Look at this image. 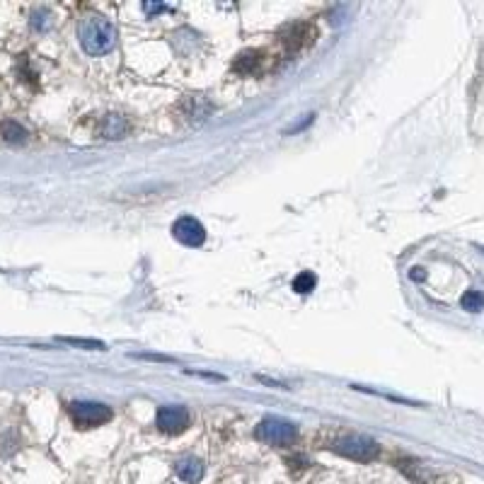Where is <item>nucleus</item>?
I'll return each mask as SVG.
<instances>
[{"label": "nucleus", "mask_w": 484, "mask_h": 484, "mask_svg": "<svg viewBox=\"0 0 484 484\" xmlns=\"http://www.w3.org/2000/svg\"><path fill=\"white\" fill-rule=\"evenodd\" d=\"M78 39L85 54L90 56H104L117 46V27L102 15H85L78 25Z\"/></svg>", "instance_id": "1"}, {"label": "nucleus", "mask_w": 484, "mask_h": 484, "mask_svg": "<svg viewBox=\"0 0 484 484\" xmlns=\"http://www.w3.org/2000/svg\"><path fill=\"white\" fill-rule=\"evenodd\" d=\"M254 436L267 445H291L298 438V426L281 416H264L254 429Z\"/></svg>", "instance_id": "2"}, {"label": "nucleus", "mask_w": 484, "mask_h": 484, "mask_svg": "<svg viewBox=\"0 0 484 484\" xmlns=\"http://www.w3.org/2000/svg\"><path fill=\"white\" fill-rule=\"evenodd\" d=\"M68 414L78 429H94L112 421V410L102 402H70Z\"/></svg>", "instance_id": "3"}, {"label": "nucleus", "mask_w": 484, "mask_h": 484, "mask_svg": "<svg viewBox=\"0 0 484 484\" xmlns=\"http://www.w3.org/2000/svg\"><path fill=\"white\" fill-rule=\"evenodd\" d=\"M334 453L344 455L349 460H356V463H371L373 458H378V443L368 436H361V434H354V436H344L339 438L334 445Z\"/></svg>", "instance_id": "4"}, {"label": "nucleus", "mask_w": 484, "mask_h": 484, "mask_svg": "<svg viewBox=\"0 0 484 484\" xmlns=\"http://www.w3.org/2000/svg\"><path fill=\"white\" fill-rule=\"evenodd\" d=\"M172 237L187 248H201L206 242V228L199 218L194 216H182L172 223Z\"/></svg>", "instance_id": "5"}, {"label": "nucleus", "mask_w": 484, "mask_h": 484, "mask_svg": "<svg viewBox=\"0 0 484 484\" xmlns=\"http://www.w3.org/2000/svg\"><path fill=\"white\" fill-rule=\"evenodd\" d=\"M155 424H158V429L163 431V434L177 436L189 426V412L184 410V407H177V405L160 407L158 416H155Z\"/></svg>", "instance_id": "6"}, {"label": "nucleus", "mask_w": 484, "mask_h": 484, "mask_svg": "<svg viewBox=\"0 0 484 484\" xmlns=\"http://www.w3.org/2000/svg\"><path fill=\"white\" fill-rule=\"evenodd\" d=\"M174 472H177V477L182 479V482L196 484L199 479L203 477V463L199 458H194V455H187V458L174 463Z\"/></svg>", "instance_id": "7"}, {"label": "nucleus", "mask_w": 484, "mask_h": 484, "mask_svg": "<svg viewBox=\"0 0 484 484\" xmlns=\"http://www.w3.org/2000/svg\"><path fill=\"white\" fill-rule=\"evenodd\" d=\"M129 131V124H126V119L121 114H107L102 121V134L104 139H124V134Z\"/></svg>", "instance_id": "8"}, {"label": "nucleus", "mask_w": 484, "mask_h": 484, "mask_svg": "<svg viewBox=\"0 0 484 484\" xmlns=\"http://www.w3.org/2000/svg\"><path fill=\"white\" fill-rule=\"evenodd\" d=\"M0 134H3L6 143H12V145H20L27 141V129L22 124H17L15 119H6V121L0 124Z\"/></svg>", "instance_id": "9"}, {"label": "nucleus", "mask_w": 484, "mask_h": 484, "mask_svg": "<svg viewBox=\"0 0 484 484\" xmlns=\"http://www.w3.org/2000/svg\"><path fill=\"white\" fill-rule=\"evenodd\" d=\"M315 286H317V276L312 272H301L296 279H293V291L301 293V296L315 291Z\"/></svg>", "instance_id": "10"}, {"label": "nucleus", "mask_w": 484, "mask_h": 484, "mask_svg": "<svg viewBox=\"0 0 484 484\" xmlns=\"http://www.w3.org/2000/svg\"><path fill=\"white\" fill-rule=\"evenodd\" d=\"M460 305H463L467 312L484 310V293L482 291H467L463 298H460Z\"/></svg>", "instance_id": "11"}, {"label": "nucleus", "mask_w": 484, "mask_h": 484, "mask_svg": "<svg viewBox=\"0 0 484 484\" xmlns=\"http://www.w3.org/2000/svg\"><path fill=\"white\" fill-rule=\"evenodd\" d=\"M59 341L63 344H70V346H78V349H88V351H104L107 344L104 341H97V339H75V336H59Z\"/></svg>", "instance_id": "12"}, {"label": "nucleus", "mask_w": 484, "mask_h": 484, "mask_svg": "<svg viewBox=\"0 0 484 484\" xmlns=\"http://www.w3.org/2000/svg\"><path fill=\"white\" fill-rule=\"evenodd\" d=\"M30 25H32V30H37V32H46L51 27V12L44 10V8L34 10V12H32Z\"/></svg>", "instance_id": "13"}, {"label": "nucleus", "mask_w": 484, "mask_h": 484, "mask_svg": "<svg viewBox=\"0 0 484 484\" xmlns=\"http://www.w3.org/2000/svg\"><path fill=\"white\" fill-rule=\"evenodd\" d=\"M143 10L148 15H155V12H168V6H150V3H143Z\"/></svg>", "instance_id": "14"}, {"label": "nucleus", "mask_w": 484, "mask_h": 484, "mask_svg": "<svg viewBox=\"0 0 484 484\" xmlns=\"http://www.w3.org/2000/svg\"><path fill=\"white\" fill-rule=\"evenodd\" d=\"M139 359H148V361H165V363H170V356H158V354H143V356H139Z\"/></svg>", "instance_id": "15"}, {"label": "nucleus", "mask_w": 484, "mask_h": 484, "mask_svg": "<svg viewBox=\"0 0 484 484\" xmlns=\"http://www.w3.org/2000/svg\"><path fill=\"white\" fill-rule=\"evenodd\" d=\"M410 276H414L416 281H421V279H424V269H419V267H416V269H412V272H410Z\"/></svg>", "instance_id": "16"}]
</instances>
